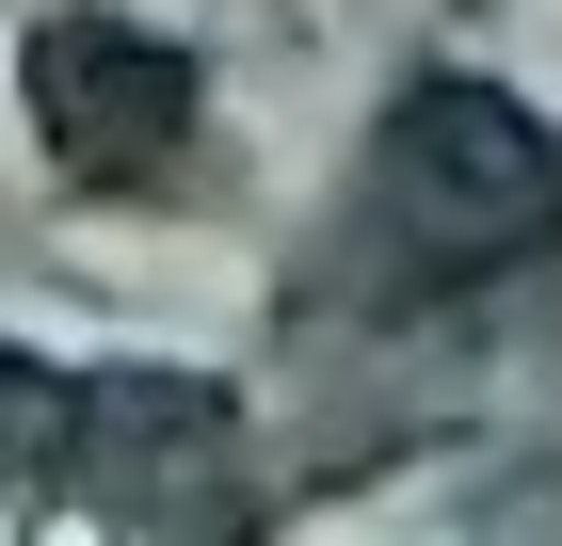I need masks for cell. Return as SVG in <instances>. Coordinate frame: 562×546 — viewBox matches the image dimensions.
I'll list each match as a JSON object with an SVG mask.
<instances>
[{
	"instance_id": "1",
	"label": "cell",
	"mask_w": 562,
	"mask_h": 546,
	"mask_svg": "<svg viewBox=\"0 0 562 546\" xmlns=\"http://www.w3.org/2000/svg\"><path fill=\"white\" fill-rule=\"evenodd\" d=\"M33 113H48L65 177H130L177 145V48L113 33V16H65V33H33Z\"/></svg>"
}]
</instances>
